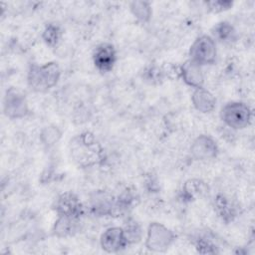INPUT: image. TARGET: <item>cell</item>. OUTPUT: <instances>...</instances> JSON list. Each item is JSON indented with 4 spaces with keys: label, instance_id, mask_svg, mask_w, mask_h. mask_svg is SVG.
<instances>
[{
    "label": "cell",
    "instance_id": "6",
    "mask_svg": "<svg viewBox=\"0 0 255 255\" xmlns=\"http://www.w3.org/2000/svg\"><path fill=\"white\" fill-rule=\"evenodd\" d=\"M101 246L108 253H116L124 249L128 243L125 230L122 227H110L101 236Z\"/></svg>",
    "mask_w": 255,
    "mask_h": 255
},
{
    "label": "cell",
    "instance_id": "17",
    "mask_svg": "<svg viewBox=\"0 0 255 255\" xmlns=\"http://www.w3.org/2000/svg\"><path fill=\"white\" fill-rule=\"evenodd\" d=\"M206 5L209 7L211 11L221 12L228 10L233 5V3L231 1H210L206 2Z\"/></svg>",
    "mask_w": 255,
    "mask_h": 255
},
{
    "label": "cell",
    "instance_id": "3",
    "mask_svg": "<svg viewBox=\"0 0 255 255\" xmlns=\"http://www.w3.org/2000/svg\"><path fill=\"white\" fill-rule=\"evenodd\" d=\"M216 55L215 40L208 35L197 37L189 49V60L199 66L213 64Z\"/></svg>",
    "mask_w": 255,
    "mask_h": 255
},
{
    "label": "cell",
    "instance_id": "4",
    "mask_svg": "<svg viewBox=\"0 0 255 255\" xmlns=\"http://www.w3.org/2000/svg\"><path fill=\"white\" fill-rule=\"evenodd\" d=\"M175 234L164 225L152 222L149 224L145 239V246L152 252H164L172 244Z\"/></svg>",
    "mask_w": 255,
    "mask_h": 255
},
{
    "label": "cell",
    "instance_id": "14",
    "mask_svg": "<svg viewBox=\"0 0 255 255\" xmlns=\"http://www.w3.org/2000/svg\"><path fill=\"white\" fill-rule=\"evenodd\" d=\"M131 14L140 22H148L151 17V7L148 2L145 1H133L129 4Z\"/></svg>",
    "mask_w": 255,
    "mask_h": 255
},
{
    "label": "cell",
    "instance_id": "8",
    "mask_svg": "<svg viewBox=\"0 0 255 255\" xmlns=\"http://www.w3.org/2000/svg\"><path fill=\"white\" fill-rule=\"evenodd\" d=\"M190 152L197 160H207L217 155L218 146L211 136L201 134L193 140L190 146Z\"/></svg>",
    "mask_w": 255,
    "mask_h": 255
},
{
    "label": "cell",
    "instance_id": "7",
    "mask_svg": "<svg viewBox=\"0 0 255 255\" xmlns=\"http://www.w3.org/2000/svg\"><path fill=\"white\" fill-rule=\"evenodd\" d=\"M93 61L96 68L102 73L113 70L117 61V52L110 43H102L94 51Z\"/></svg>",
    "mask_w": 255,
    "mask_h": 255
},
{
    "label": "cell",
    "instance_id": "5",
    "mask_svg": "<svg viewBox=\"0 0 255 255\" xmlns=\"http://www.w3.org/2000/svg\"><path fill=\"white\" fill-rule=\"evenodd\" d=\"M3 112L7 118L12 120L26 117L29 109L25 95L18 89H8L3 100Z\"/></svg>",
    "mask_w": 255,
    "mask_h": 255
},
{
    "label": "cell",
    "instance_id": "11",
    "mask_svg": "<svg viewBox=\"0 0 255 255\" xmlns=\"http://www.w3.org/2000/svg\"><path fill=\"white\" fill-rule=\"evenodd\" d=\"M191 102L194 108L203 114L212 112L216 104V100L213 95L203 87L194 90L191 96Z\"/></svg>",
    "mask_w": 255,
    "mask_h": 255
},
{
    "label": "cell",
    "instance_id": "12",
    "mask_svg": "<svg viewBox=\"0 0 255 255\" xmlns=\"http://www.w3.org/2000/svg\"><path fill=\"white\" fill-rule=\"evenodd\" d=\"M78 218L59 215L54 225V233L58 237H67L73 235L78 229Z\"/></svg>",
    "mask_w": 255,
    "mask_h": 255
},
{
    "label": "cell",
    "instance_id": "15",
    "mask_svg": "<svg viewBox=\"0 0 255 255\" xmlns=\"http://www.w3.org/2000/svg\"><path fill=\"white\" fill-rule=\"evenodd\" d=\"M43 38H44V41L48 45H50V46L56 45L61 38L60 28L54 24H50L49 26L46 27L44 34H43Z\"/></svg>",
    "mask_w": 255,
    "mask_h": 255
},
{
    "label": "cell",
    "instance_id": "10",
    "mask_svg": "<svg viewBox=\"0 0 255 255\" xmlns=\"http://www.w3.org/2000/svg\"><path fill=\"white\" fill-rule=\"evenodd\" d=\"M180 75L183 82L194 88H201L204 82L203 73L201 70V66L193 63L190 60L184 62L180 68Z\"/></svg>",
    "mask_w": 255,
    "mask_h": 255
},
{
    "label": "cell",
    "instance_id": "16",
    "mask_svg": "<svg viewBox=\"0 0 255 255\" xmlns=\"http://www.w3.org/2000/svg\"><path fill=\"white\" fill-rule=\"evenodd\" d=\"M126 236L129 242H136L140 239L141 236V229L139 225L135 221H129L127 224V227L124 228Z\"/></svg>",
    "mask_w": 255,
    "mask_h": 255
},
{
    "label": "cell",
    "instance_id": "13",
    "mask_svg": "<svg viewBox=\"0 0 255 255\" xmlns=\"http://www.w3.org/2000/svg\"><path fill=\"white\" fill-rule=\"evenodd\" d=\"M214 38L221 43H231L235 40V30L228 22H220L214 27Z\"/></svg>",
    "mask_w": 255,
    "mask_h": 255
},
{
    "label": "cell",
    "instance_id": "9",
    "mask_svg": "<svg viewBox=\"0 0 255 255\" xmlns=\"http://www.w3.org/2000/svg\"><path fill=\"white\" fill-rule=\"evenodd\" d=\"M55 209L59 215L76 218H79L83 212V206L80 202V199L72 192L61 194L56 201Z\"/></svg>",
    "mask_w": 255,
    "mask_h": 255
},
{
    "label": "cell",
    "instance_id": "1",
    "mask_svg": "<svg viewBox=\"0 0 255 255\" xmlns=\"http://www.w3.org/2000/svg\"><path fill=\"white\" fill-rule=\"evenodd\" d=\"M61 76V70L56 62L44 65H33L28 72V85L38 93H44L57 85Z\"/></svg>",
    "mask_w": 255,
    "mask_h": 255
},
{
    "label": "cell",
    "instance_id": "2",
    "mask_svg": "<svg viewBox=\"0 0 255 255\" xmlns=\"http://www.w3.org/2000/svg\"><path fill=\"white\" fill-rule=\"evenodd\" d=\"M222 122L229 128L242 129L249 126L252 120L250 108L241 102H230L224 105L220 111Z\"/></svg>",
    "mask_w": 255,
    "mask_h": 255
}]
</instances>
